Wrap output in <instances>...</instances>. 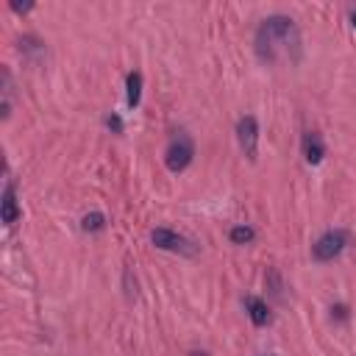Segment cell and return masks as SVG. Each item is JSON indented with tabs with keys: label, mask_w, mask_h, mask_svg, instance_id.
<instances>
[{
	"label": "cell",
	"mask_w": 356,
	"mask_h": 356,
	"mask_svg": "<svg viewBox=\"0 0 356 356\" xmlns=\"http://www.w3.org/2000/svg\"><path fill=\"white\" fill-rule=\"evenodd\" d=\"M303 156L309 164H320L323 156H325V145H323V136L317 131H306L303 136Z\"/></svg>",
	"instance_id": "obj_6"
},
{
	"label": "cell",
	"mask_w": 356,
	"mask_h": 356,
	"mask_svg": "<svg viewBox=\"0 0 356 356\" xmlns=\"http://www.w3.org/2000/svg\"><path fill=\"white\" fill-rule=\"evenodd\" d=\"M256 239V231L250 228V225H236V228H231V242L234 245H248V242H253Z\"/></svg>",
	"instance_id": "obj_10"
},
{
	"label": "cell",
	"mask_w": 356,
	"mask_h": 356,
	"mask_svg": "<svg viewBox=\"0 0 356 356\" xmlns=\"http://www.w3.org/2000/svg\"><path fill=\"white\" fill-rule=\"evenodd\" d=\"M245 309H248L253 325H267V323H270V309H267V303H264L261 298H256V295L245 298Z\"/></svg>",
	"instance_id": "obj_8"
},
{
	"label": "cell",
	"mask_w": 356,
	"mask_h": 356,
	"mask_svg": "<svg viewBox=\"0 0 356 356\" xmlns=\"http://www.w3.org/2000/svg\"><path fill=\"white\" fill-rule=\"evenodd\" d=\"M236 139H239L242 153L250 161H256V150H259V122H256V117H250V114L239 117V122H236Z\"/></svg>",
	"instance_id": "obj_4"
},
{
	"label": "cell",
	"mask_w": 356,
	"mask_h": 356,
	"mask_svg": "<svg viewBox=\"0 0 356 356\" xmlns=\"http://www.w3.org/2000/svg\"><path fill=\"white\" fill-rule=\"evenodd\" d=\"M81 228H83V231H100V228H106V214H100V211L86 214V217L81 220Z\"/></svg>",
	"instance_id": "obj_12"
},
{
	"label": "cell",
	"mask_w": 356,
	"mask_h": 356,
	"mask_svg": "<svg viewBox=\"0 0 356 356\" xmlns=\"http://www.w3.org/2000/svg\"><path fill=\"white\" fill-rule=\"evenodd\" d=\"M192 156H195V145L186 134H178L170 145H167V153H164V164L170 172H181L192 164Z\"/></svg>",
	"instance_id": "obj_2"
},
{
	"label": "cell",
	"mask_w": 356,
	"mask_h": 356,
	"mask_svg": "<svg viewBox=\"0 0 356 356\" xmlns=\"http://www.w3.org/2000/svg\"><path fill=\"white\" fill-rule=\"evenodd\" d=\"M106 125H108L114 134H122V120H120L117 114H108V117H106Z\"/></svg>",
	"instance_id": "obj_13"
},
{
	"label": "cell",
	"mask_w": 356,
	"mask_h": 356,
	"mask_svg": "<svg viewBox=\"0 0 356 356\" xmlns=\"http://www.w3.org/2000/svg\"><path fill=\"white\" fill-rule=\"evenodd\" d=\"M256 53L261 61H298L300 56V33L295 28V22L284 14H273L267 19H261V25L256 28Z\"/></svg>",
	"instance_id": "obj_1"
},
{
	"label": "cell",
	"mask_w": 356,
	"mask_h": 356,
	"mask_svg": "<svg viewBox=\"0 0 356 356\" xmlns=\"http://www.w3.org/2000/svg\"><path fill=\"white\" fill-rule=\"evenodd\" d=\"M125 86H128V108H136L142 100V72H136V70L128 72Z\"/></svg>",
	"instance_id": "obj_9"
},
{
	"label": "cell",
	"mask_w": 356,
	"mask_h": 356,
	"mask_svg": "<svg viewBox=\"0 0 356 356\" xmlns=\"http://www.w3.org/2000/svg\"><path fill=\"white\" fill-rule=\"evenodd\" d=\"M150 239H153L156 248L170 250V253H184V256H192V253H195V245H192L186 236H181V234H175V231H170V228H156V231L150 234Z\"/></svg>",
	"instance_id": "obj_5"
},
{
	"label": "cell",
	"mask_w": 356,
	"mask_h": 356,
	"mask_svg": "<svg viewBox=\"0 0 356 356\" xmlns=\"http://www.w3.org/2000/svg\"><path fill=\"white\" fill-rule=\"evenodd\" d=\"M195 356H203V353H195Z\"/></svg>",
	"instance_id": "obj_16"
},
{
	"label": "cell",
	"mask_w": 356,
	"mask_h": 356,
	"mask_svg": "<svg viewBox=\"0 0 356 356\" xmlns=\"http://www.w3.org/2000/svg\"><path fill=\"white\" fill-rule=\"evenodd\" d=\"M348 245V234L345 231H325L314 245H312V256L317 261H334Z\"/></svg>",
	"instance_id": "obj_3"
},
{
	"label": "cell",
	"mask_w": 356,
	"mask_h": 356,
	"mask_svg": "<svg viewBox=\"0 0 356 356\" xmlns=\"http://www.w3.org/2000/svg\"><path fill=\"white\" fill-rule=\"evenodd\" d=\"M19 50H22L25 56H42V53H44V44H42L36 36H22V39H19Z\"/></svg>",
	"instance_id": "obj_11"
},
{
	"label": "cell",
	"mask_w": 356,
	"mask_h": 356,
	"mask_svg": "<svg viewBox=\"0 0 356 356\" xmlns=\"http://www.w3.org/2000/svg\"><path fill=\"white\" fill-rule=\"evenodd\" d=\"M33 8V3H11V11H17V14H28Z\"/></svg>",
	"instance_id": "obj_14"
},
{
	"label": "cell",
	"mask_w": 356,
	"mask_h": 356,
	"mask_svg": "<svg viewBox=\"0 0 356 356\" xmlns=\"http://www.w3.org/2000/svg\"><path fill=\"white\" fill-rule=\"evenodd\" d=\"M19 220V206H17V192H14V184L8 181L6 189H3V222L6 225H14Z\"/></svg>",
	"instance_id": "obj_7"
},
{
	"label": "cell",
	"mask_w": 356,
	"mask_h": 356,
	"mask_svg": "<svg viewBox=\"0 0 356 356\" xmlns=\"http://www.w3.org/2000/svg\"><path fill=\"white\" fill-rule=\"evenodd\" d=\"M350 22H353V28H356V11H353V17H350Z\"/></svg>",
	"instance_id": "obj_15"
}]
</instances>
